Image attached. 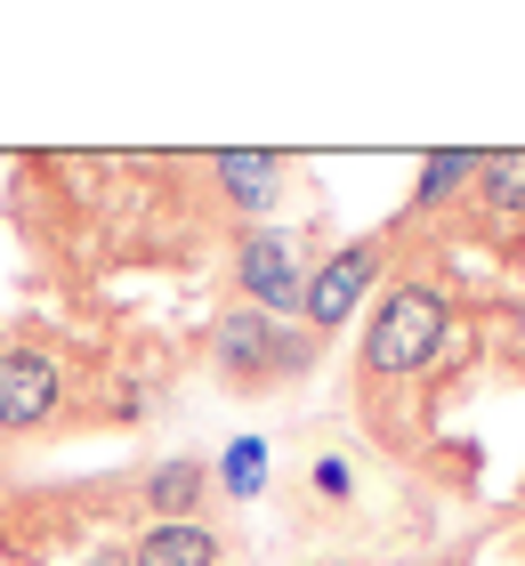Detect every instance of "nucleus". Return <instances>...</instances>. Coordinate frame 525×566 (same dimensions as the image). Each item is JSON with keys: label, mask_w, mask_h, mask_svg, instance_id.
<instances>
[{"label": "nucleus", "mask_w": 525, "mask_h": 566, "mask_svg": "<svg viewBox=\"0 0 525 566\" xmlns=\"http://www.w3.org/2000/svg\"><path fill=\"white\" fill-rule=\"evenodd\" d=\"M315 332L292 316H267V307H243L234 300L219 332H210V365H219L227 389H292V380L315 373Z\"/></svg>", "instance_id": "obj_1"}, {"label": "nucleus", "mask_w": 525, "mask_h": 566, "mask_svg": "<svg viewBox=\"0 0 525 566\" xmlns=\"http://www.w3.org/2000/svg\"><path fill=\"white\" fill-rule=\"evenodd\" d=\"M444 332H453V300H444V283L412 275V283H397V292L372 307L356 365H364V380H412L444 348Z\"/></svg>", "instance_id": "obj_2"}, {"label": "nucleus", "mask_w": 525, "mask_h": 566, "mask_svg": "<svg viewBox=\"0 0 525 566\" xmlns=\"http://www.w3.org/2000/svg\"><path fill=\"white\" fill-rule=\"evenodd\" d=\"M388 251H397V227H372V235H356V243H339L324 251V260L307 268V292H300V324L315 332V340H332L339 324L364 307V292L380 283L388 268Z\"/></svg>", "instance_id": "obj_3"}, {"label": "nucleus", "mask_w": 525, "mask_h": 566, "mask_svg": "<svg viewBox=\"0 0 525 566\" xmlns=\"http://www.w3.org/2000/svg\"><path fill=\"white\" fill-rule=\"evenodd\" d=\"M234 283H243V307H267V316L300 324V292H307V251L300 235H275V227H251L234 243Z\"/></svg>", "instance_id": "obj_4"}, {"label": "nucleus", "mask_w": 525, "mask_h": 566, "mask_svg": "<svg viewBox=\"0 0 525 566\" xmlns=\"http://www.w3.org/2000/svg\"><path fill=\"white\" fill-rule=\"evenodd\" d=\"M57 397H65V365L49 348H0V429L9 437L41 429L57 413Z\"/></svg>", "instance_id": "obj_5"}, {"label": "nucleus", "mask_w": 525, "mask_h": 566, "mask_svg": "<svg viewBox=\"0 0 525 566\" xmlns=\"http://www.w3.org/2000/svg\"><path fill=\"white\" fill-rule=\"evenodd\" d=\"M202 502H210V461L170 453V461H154V470H138V510H146V526H162V518H195Z\"/></svg>", "instance_id": "obj_6"}, {"label": "nucleus", "mask_w": 525, "mask_h": 566, "mask_svg": "<svg viewBox=\"0 0 525 566\" xmlns=\"http://www.w3.org/2000/svg\"><path fill=\"white\" fill-rule=\"evenodd\" d=\"M129 566H227V534L210 518H162L129 543Z\"/></svg>", "instance_id": "obj_7"}, {"label": "nucleus", "mask_w": 525, "mask_h": 566, "mask_svg": "<svg viewBox=\"0 0 525 566\" xmlns=\"http://www.w3.org/2000/svg\"><path fill=\"white\" fill-rule=\"evenodd\" d=\"M461 202H469V211H477L485 227H502V235H517V227H525V154H485L477 187H469Z\"/></svg>", "instance_id": "obj_8"}, {"label": "nucleus", "mask_w": 525, "mask_h": 566, "mask_svg": "<svg viewBox=\"0 0 525 566\" xmlns=\"http://www.w3.org/2000/svg\"><path fill=\"white\" fill-rule=\"evenodd\" d=\"M210 178L234 211H275L283 202V154H210Z\"/></svg>", "instance_id": "obj_9"}, {"label": "nucleus", "mask_w": 525, "mask_h": 566, "mask_svg": "<svg viewBox=\"0 0 525 566\" xmlns=\"http://www.w3.org/2000/svg\"><path fill=\"white\" fill-rule=\"evenodd\" d=\"M477 170H485V154H429V163H420V187H412V219L461 202L469 187H477Z\"/></svg>", "instance_id": "obj_10"}, {"label": "nucleus", "mask_w": 525, "mask_h": 566, "mask_svg": "<svg viewBox=\"0 0 525 566\" xmlns=\"http://www.w3.org/2000/svg\"><path fill=\"white\" fill-rule=\"evenodd\" d=\"M259 478H267V446H259V437H234V453H227V485H234V494H251Z\"/></svg>", "instance_id": "obj_11"}, {"label": "nucleus", "mask_w": 525, "mask_h": 566, "mask_svg": "<svg viewBox=\"0 0 525 566\" xmlns=\"http://www.w3.org/2000/svg\"><path fill=\"white\" fill-rule=\"evenodd\" d=\"M315 494H348V470H339V461H315Z\"/></svg>", "instance_id": "obj_12"}, {"label": "nucleus", "mask_w": 525, "mask_h": 566, "mask_svg": "<svg viewBox=\"0 0 525 566\" xmlns=\"http://www.w3.org/2000/svg\"><path fill=\"white\" fill-rule=\"evenodd\" d=\"M90 566H129V551H97V558H90Z\"/></svg>", "instance_id": "obj_13"}]
</instances>
